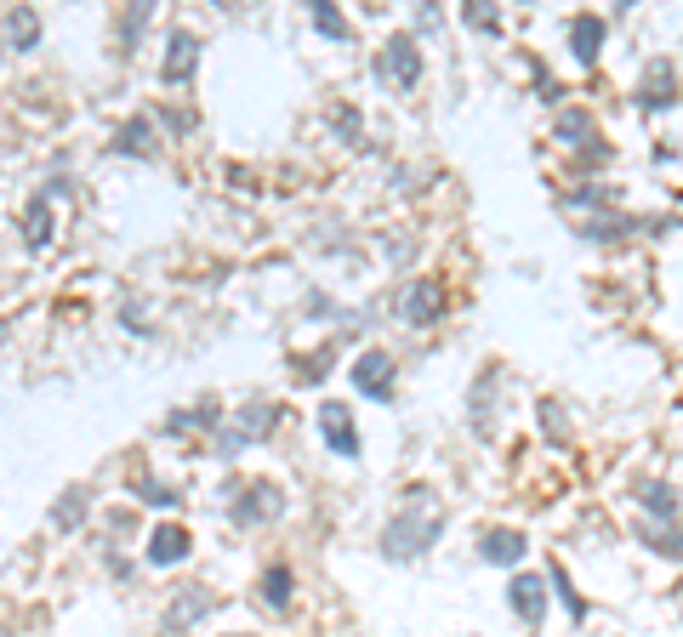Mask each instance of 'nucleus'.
<instances>
[{"label": "nucleus", "mask_w": 683, "mask_h": 637, "mask_svg": "<svg viewBox=\"0 0 683 637\" xmlns=\"http://www.w3.org/2000/svg\"><path fill=\"white\" fill-rule=\"evenodd\" d=\"M348 376H354V387H359V394H365V399H394V359H387L382 348H370V354H359Z\"/></svg>", "instance_id": "nucleus-8"}, {"label": "nucleus", "mask_w": 683, "mask_h": 637, "mask_svg": "<svg viewBox=\"0 0 683 637\" xmlns=\"http://www.w3.org/2000/svg\"><path fill=\"white\" fill-rule=\"evenodd\" d=\"M279 507H285V496H279V484H268V478H257V484H239V489H234V507H228V518H234L239 529H257V524H268V518H279Z\"/></svg>", "instance_id": "nucleus-3"}, {"label": "nucleus", "mask_w": 683, "mask_h": 637, "mask_svg": "<svg viewBox=\"0 0 683 637\" xmlns=\"http://www.w3.org/2000/svg\"><path fill=\"white\" fill-rule=\"evenodd\" d=\"M547 575H513L507 580V604H513V615L524 620V626H542V615H547Z\"/></svg>", "instance_id": "nucleus-6"}, {"label": "nucleus", "mask_w": 683, "mask_h": 637, "mask_svg": "<svg viewBox=\"0 0 683 637\" xmlns=\"http://www.w3.org/2000/svg\"><path fill=\"white\" fill-rule=\"evenodd\" d=\"M558 137L570 142L575 155H593V149H604V137H598V120H593L587 109H564V115H558Z\"/></svg>", "instance_id": "nucleus-14"}, {"label": "nucleus", "mask_w": 683, "mask_h": 637, "mask_svg": "<svg viewBox=\"0 0 683 637\" xmlns=\"http://www.w3.org/2000/svg\"><path fill=\"white\" fill-rule=\"evenodd\" d=\"M86 489L75 484V489H63V496H58V507H52V529H80L86 524Z\"/></svg>", "instance_id": "nucleus-20"}, {"label": "nucleus", "mask_w": 683, "mask_h": 637, "mask_svg": "<svg viewBox=\"0 0 683 637\" xmlns=\"http://www.w3.org/2000/svg\"><path fill=\"white\" fill-rule=\"evenodd\" d=\"M149 18H155V7H142V0L120 18V52H126V58L137 52V40H142V29H149Z\"/></svg>", "instance_id": "nucleus-23"}, {"label": "nucleus", "mask_w": 683, "mask_h": 637, "mask_svg": "<svg viewBox=\"0 0 683 637\" xmlns=\"http://www.w3.org/2000/svg\"><path fill=\"white\" fill-rule=\"evenodd\" d=\"M308 18H314V29H319L325 40H348V18H342V12L330 7V0H314Z\"/></svg>", "instance_id": "nucleus-25"}, {"label": "nucleus", "mask_w": 683, "mask_h": 637, "mask_svg": "<svg viewBox=\"0 0 683 637\" xmlns=\"http://www.w3.org/2000/svg\"><path fill=\"white\" fill-rule=\"evenodd\" d=\"M336 131L348 142H359V109H336Z\"/></svg>", "instance_id": "nucleus-31"}, {"label": "nucleus", "mask_w": 683, "mask_h": 637, "mask_svg": "<svg viewBox=\"0 0 683 637\" xmlns=\"http://www.w3.org/2000/svg\"><path fill=\"white\" fill-rule=\"evenodd\" d=\"M570 211H598V206H610V188H598V182H587V188H581V193H570V200H564Z\"/></svg>", "instance_id": "nucleus-29"}, {"label": "nucleus", "mask_w": 683, "mask_h": 637, "mask_svg": "<svg viewBox=\"0 0 683 637\" xmlns=\"http://www.w3.org/2000/svg\"><path fill=\"white\" fill-rule=\"evenodd\" d=\"M234 637H239V631H234Z\"/></svg>", "instance_id": "nucleus-34"}, {"label": "nucleus", "mask_w": 683, "mask_h": 637, "mask_svg": "<svg viewBox=\"0 0 683 637\" xmlns=\"http://www.w3.org/2000/svg\"><path fill=\"white\" fill-rule=\"evenodd\" d=\"M467 29H484V34H496V12H491V7H478V0H473V7H467Z\"/></svg>", "instance_id": "nucleus-30"}, {"label": "nucleus", "mask_w": 683, "mask_h": 637, "mask_svg": "<svg viewBox=\"0 0 683 637\" xmlns=\"http://www.w3.org/2000/svg\"><path fill=\"white\" fill-rule=\"evenodd\" d=\"M524 553H529L524 529H484V535H478V558H484V564H496V569L524 564Z\"/></svg>", "instance_id": "nucleus-10"}, {"label": "nucleus", "mask_w": 683, "mask_h": 637, "mask_svg": "<svg viewBox=\"0 0 683 637\" xmlns=\"http://www.w3.org/2000/svg\"><path fill=\"white\" fill-rule=\"evenodd\" d=\"M211 609H217V598L206 593V586H182V593L166 604V615H160V631H171V637H177V631H194Z\"/></svg>", "instance_id": "nucleus-5"}, {"label": "nucleus", "mask_w": 683, "mask_h": 637, "mask_svg": "<svg viewBox=\"0 0 683 637\" xmlns=\"http://www.w3.org/2000/svg\"><path fill=\"white\" fill-rule=\"evenodd\" d=\"M547 580H553V593L564 598V609H570V620H587V604L575 598V586H570V575H564V564H553L547 569Z\"/></svg>", "instance_id": "nucleus-27"}, {"label": "nucleus", "mask_w": 683, "mask_h": 637, "mask_svg": "<svg viewBox=\"0 0 683 637\" xmlns=\"http://www.w3.org/2000/svg\"><path fill=\"white\" fill-rule=\"evenodd\" d=\"M416 29H438V12L433 7H416Z\"/></svg>", "instance_id": "nucleus-33"}, {"label": "nucleus", "mask_w": 683, "mask_h": 637, "mask_svg": "<svg viewBox=\"0 0 683 637\" xmlns=\"http://www.w3.org/2000/svg\"><path fill=\"white\" fill-rule=\"evenodd\" d=\"M40 193H46V200H69V193H75V182H63V177H52V182H46Z\"/></svg>", "instance_id": "nucleus-32"}, {"label": "nucleus", "mask_w": 683, "mask_h": 637, "mask_svg": "<svg viewBox=\"0 0 683 637\" xmlns=\"http://www.w3.org/2000/svg\"><path fill=\"white\" fill-rule=\"evenodd\" d=\"M604 18L598 12H581V18H570V52H575V63H598V52H604Z\"/></svg>", "instance_id": "nucleus-12"}, {"label": "nucleus", "mask_w": 683, "mask_h": 637, "mask_svg": "<svg viewBox=\"0 0 683 637\" xmlns=\"http://www.w3.org/2000/svg\"><path fill=\"white\" fill-rule=\"evenodd\" d=\"M376 80H387V86H416L422 80V52H416L410 34H394L376 52Z\"/></svg>", "instance_id": "nucleus-4"}, {"label": "nucleus", "mask_w": 683, "mask_h": 637, "mask_svg": "<svg viewBox=\"0 0 683 637\" xmlns=\"http://www.w3.org/2000/svg\"><path fill=\"white\" fill-rule=\"evenodd\" d=\"M639 535H644L655 553H666V558L683 564V529H677V524H661V529H655V524H639Z\"/></svg>", "instance_id": "nucleus-22"}, {"label": "nucleus", "mask_w": 683, "mask_h": 637, "mask_svg": "<svg viewBox=\"0 0 683 637\" xmlns=\"http://www.w3.org/2000/svg\"><path fill=\"white\" fill-rule=\"evenodd\" d=\"M263 598H268L274 615L290 609V598H297V575H290V564H268L263 569Z\"/></svg>", "instance_id": "nucleus-17"}, {"label": "nucleus", "mask_w": 683, "mask_h": 637, "mask_svg": "<svg viewBox=\"0 0 683 637\" xmlns=\"http://www.w3.org/2000/svg\"><path fill=\"white\" fill-rule=\"evenodd\" d=\"M274 421H279V410H274L268 399H257V405H239V410L222 421L217 456H239L246 445H257V438H268V432H274Z\"/></svg>", "instance_id": "nucleus-2"}, {"label": "nucleus", "mask_w": 683, "mask_h": 637, "mask_svg": "<svg viewBox=\"0 0 683 637\" xmlns=\"http://www.w3.org/2000/svg\"><path fill=\"white\" fill-rule=\"evenodd\" d=\"M639 501H644V512H650V518H661V524H672V518H677V489H672V484H655V478H650V484H639Z\"/></svg>", "instance_id": "nucleus-19"}, {"label": "nucleus", "mask_w": 683, "mask_h": 637, "mask_svg": "<svg viewBox=\"0 0 683 637\" xmlns=\"http://www.w3.org/2000/svg\"><path fill=\"white\" fill-rule=\"evenodd\" d=\"M438 279H410L405 290H399V319L410 325V330H427L433 319H438Z\"/></svg>", "instance_id": "nucleus-9"}, {"label": "nucleus", "mask_w": 683, "mask_h": 637, "mask_svg": "<svg viewBox=\"0 0 683 637\" xmlns=\"http://www.w3.org/2000/svg\"><path fill=\"white\" fill-rule=\"evenodd\" d=\"M644 103H650V109H655V103H661V109L672 103V69H666V63H650V80H644Z\"/></svg>", "instance_id": "nucleus-26"}, {"label": "nucleus", "mask_w": 683, "mask_h": 637, "mask_svg": "<svg viewBox=\"0 0 683 637\" xmlns=\"http://www.w3.org/2000/svg\"><path fill=\"white\" fill-rule=\"evenodd\" d=\"M188 547H194V535H188L182 524H160V529L149 535V553H142V558H149L155 569H171V564L188 558Z\"/></svg>", "instance_id": "nucleus-11"}, {"label": "nucleus", "mask_w": 683, "mask_h": 637, "mask_svg": "<svg viewBox=\"0 0 683 637\" xmlns=\"http://www.w3.org/2000/svg\"><path fill=\"white\" fill-rule=\"evenodd\" d=\"M319 432H325V445L336 450V456H359V432H354V416L348 410H342V405H325L319 410Z\"/></svg>", "instance_id": "nucleus-13"}, {"label": "nucleus", "mask_w": 683, "mask_h": 637, "mask_svg": "<svg viewBox=\"0 0 683 637\" xmlns=\"http://www.w3.org/2000/svg\"><path fill=\"white\" fill-rule=\"evenodd\" d=\"M496 370H484V381H473V399H467V410H473V427H484L491 421V410H496Z\"/></svg>", "instance_id": "nucleus-21"}, {"label": "nucleus", "mask_w": 683, "mask_h": 637, "mask_svg": "<svg viewBox=\"0 0 683 637\" xmlns=\"http://www.w3.org/2000/svg\"><path fill=\"white\" fill-rule=\"evenodd\" d=\"M639 228V217H621V211H604V217H587V239H621V233H632Z\"/></svg>", "instance_id": "nucleus-24"}, {"label": "nucleus", "mask_w": 683, "mask_h": 637, "mask_svg": "<svg viewBox=\"0 0 683 637\" xmlns=\"http://www.w3.org/2000/svg\"><path fill=\"white\" fill-rule=\"evenodd\" d=\"M115 155H126V160H149V155H155V120H149V115H131V120L115 131Z\"/></svg>", "instance_id": "nucleus-15"}, {"label": "nucleus", "mask_w": 683, "mask_h": 637, "mask_svg": "<svg viewBox=\"0 0 683 637\" xmlns=\"http://www.w3.org/2000/svg\"><path fill=\"white\" fill-rule=\"evenodd\" d=\"M52 233H58L52 200H46V193H34V200L23 206V245H29V251H46V245H52Z\"/></svg>", "instance_id": "nucleus-16"}, {"label": "nucleus", "mask_w": 683, "mask_h": 637, "mask_svg": "<svg viewBox=\"0 0 683 637\" xmlns=\"http://www.w3.org/2000/svg\"><path fill=\"white\" fill-rule=\"evenodd\" d=\"M34 40H40L34 7H7V52H29Z\"/></svg>", "instance_id": "nucleus-18"}, {"label": "nucleus", "mask_w": 683, "mask_h": 637, "mask_svg": "<svg viewBox=\"0 0 683 637\" xmlns=\"http://www.w3.org/2000/svg\"><path fill=\"white\" fill-rule=\"evenodd\" d=\"M405 501H410V507H399L394 518H387V529H382V558H394V564H410V558L433 553V541H438V535H445V518H438V501L427 496L422 484L410 489Z\"/></svg>", "instance_id": "nucleus-1"}, {"label": "nucleus", "mask_w": 683, "mask_h": 637, "mask_svg": "<svg viewBox=\"0 0 683 637\" xmlns=\"http://www.w3.org/2000/svg\"><path fill=\"white\" fill-rule=\"evenodd\" d=\"M194 69H200V40H194V29H171L166 34V58H160V80L182 86Z\"/></svg>", "instance_id": "nucleus-7"}, {"label": "nucleus", "mask_w": 683, "mask_h": 637, "mask_svg": "<svg viewBox=\"0 0 683 637\" xmlns=\"http://www.w3.org/2000/svg\"><path fill=\"white\" fill-rule=\"evenodd\" d=\"M131 489H137V496L149 501V507H177V489H171V484H160V478H149V472H142Z\"/></svg>", "instance_id": "nucleus-28"}]
</instances>
